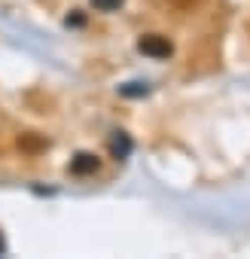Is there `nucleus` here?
<instances>
[{"label": "nucleus", "mask_w": 250, "mask_h": 259, "mask_svg": "<svg viewBox=\"0 0 250 259\" xmlns=\"http://www.w3.org/2000/svg\"><path fill=\"white\" fill-rule=\"evenodd\" d=\"M98 171V159L92 156V153H76L73 156V162H70V174H76V177H89V174H95Z\"/></svg>", "instance_id": "obj_2"}, {"label": "nucleus", "mask_w": 250, "mask_h": 259, "mask_svg": "<svg viewBox=\"0 0 250 259\" xmlns=\"http://www.w3.org/2000/svg\"><path fill=\"white\" fill-rule=\"evenodd\" d=\"M0 253H4V238H0Z\"/></svg>", "instance_id": "obj_6"}, {"label": "nucleus", "mask_w": 250, "mask_h": 259, "mask_svg": "<svg viewBox=\"0 0 250 259\" xmlns=\"http://www.w3.org/2000/svg\"><path fill=\"white\" fill-rule=\"evenodd\" d=\"M110 153H113L116 159H129V156H132V138L125 135V132H116V135L110 138Z\"/></svg>", "instance_id": "obj_3"}, {"label": "nucleus", "mask_w": 250, "mask_h": 259, "mask_svg": "<svg viewBox=\"0 0 250 259\" xmlns=\"http://www.w3.org/2000/svg\"><path fill=\"white\" fill-rule=\"evenodd\" d=\"M92 7H95L98 13H113V10L122 7V0H92Z\"/></svg>", "instance_id": "obj_5"}, {"label": "nucleus", "mask_w": 250, "mask_h": 259, "mask_svg": "<svg viewBox=\"0 0 250 259\" xmlns=\"http://www.w3.org/2000/svg\"><path fill=\"white\" fill-rule=\"evenodd\" d=\"M138 49H141L144 55H150V58H168V55H171V43H168V37H159V34H147V37H141V40H138Z\"/></svg>", "instance_id": "obj_1"}, {"label": "nucleus", "mask_w": 250, "mask_h": 259, "mask_svg": "<svg viewBox=\"0 0 250 259\" xmlns=\"http://www.w3.org/2000/svg\"><path fill=\"white\" fill-rule=\"evenodd\" d=\"M147 92H150L147 82H129V85H122V95L125 98H144Z\"/></svg>", "instance_id": "obj_4"}]
</instances>
